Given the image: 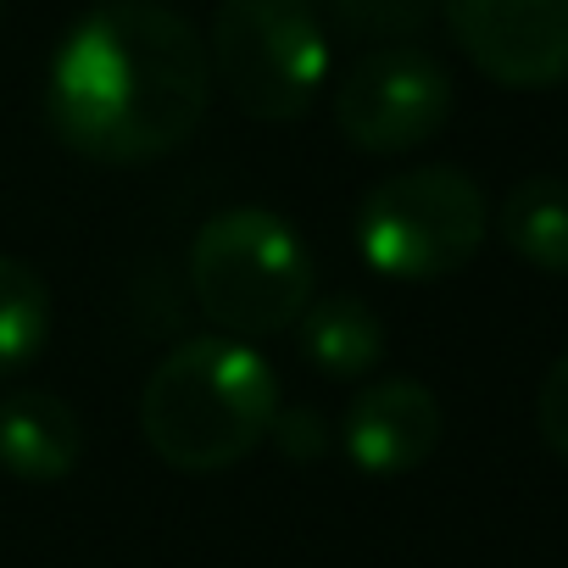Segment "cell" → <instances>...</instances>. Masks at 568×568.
<instances>
[{"label": "cell", "mask_w": 568, "mask_h": 568, "mask_svg": "<svg viewBox=\"0 0 568 568\" xmlns=\"http://www.w3.org/2000/svg\"><path fill=\"white\" fill-rule=\"evenodd\" d=\"M212 101V57L195 23L162 0H101L45 68L51 134L106 168L179 151Z\"/></svg>", "instance_id": "1"}, {"label": "cell", "mask_w": 568, "mask_h": 568, "mask_svg": "<svg viewBox=\"0 0 568 568\" xmlns=\"http://www.w3.org/2000/svg\"><path fill=\"white\" fill-rule=\"evenodd\" d=\"M278 413V379L251 352V341L201 335L173 346L145 390H140V429L151 452L179 474H217L251 457L267 440Z\"/></svg>", "instance_id": "2"}, {"label": "cell", "mask_w": 568, "mask_h": 568, "mask_svg": "<svg viewBox=\"0 0 568 568\" xmlns=\"http://www.w3.org/2000/svg\"><path fill=\"white\" fill-rule=\"evenodd\" d=\"M195 307L229 341L284 335L313 302V251L291 217L267 206H229L201 223L190 245Z\"/></svg>", "instance_id": "3"}, {"label": "cell", "mask_w": 568, "mask_h": 568, "mask_svg": "<svg viewBox=\"0 0 568 568\" xmlns=\"http://www.w3.org/2000/svg\"><path fill=\"white\" fill-rule=\"evenodd\" d=\"M206 57L229 101L262 123L307 118L329 79V34L313 0H223Z\"/></svg>", "instance_id": "4"}, {"label": "cell", "mask_w": 568, "mask_h": 568, "mask_svg": "<svg viewBox=\"0 0 568 568\" xmlns=\"http://www.w3.org/2000/svg\"><path fill=\"white\" fill-rule=\"evenodd\" d=\"M485 229H490L485 190L463 168H413L379 179L363 195L352 240L379 278L424 284L468 267L474 251L485 245Z\"/></svg>", "instance_id": "5"}, {"label": "cell", "mask_w": 568, "mask_h": 568, "mask_svg": "<svg viewBox=\"0 0 568 568\" xmlns=\"http://www.w3.org/2000/svg\"><path fill=\"white\" fill-rule=\"evenodd\" d=\"M452 118V73L424 45H374L335 84V123L368 156L429 145Z\"/></svg>", "instance_id": "6"}, {"label": "cell", "mask_w": 568, "mask_h": 568, "mask_svg": "<svg viewBox=\"0 0 568 568\" xmlns=\"http://www.w3.org/2000/svg\"><path fill=\"white\" fill-rule=\"evenodd\" d=\"M463 57L501 90L568 84V0H440Z\"/></svg>", "instance_id": "7"}, {"label": "cell", "mask_w": 568, "mask_h": 568, "mask_svg": "<svg viewBox=\"0 0 568 568\" xmlns=\"http://www.w3.org/2000/svg\"><path fill=\"white\" fill-rule=\"evenodd\" d=\"M440 429H446V418H440V402L429 385L379 379L346 407L341 446L363 474L390 479V474H413L418 463H429L440 446Z\"/></svg>", "instance_id": "8"}, {"label": "cell", "mask_w": 568, "mask_h": 568, "mask_svg": "<svg viewBox=\"0 0 568 568\" xmlns=\"http://www.w3.org/2000/svg\"><path fill=\"white\" fill-rule=\"evenodd\" d=\"M84 457L79 413L51 390H12L0 402V468L29 485H57Z\"/></svg>", "instance_id": "9"}, {"label": "cell", "mask_w": 568, "mask_h": 568, "mask_svg": "<svg viewBox=\"0 0 568 568\" xmlns=\"http://www.w3.org/2000/svg\"><path fill=\"white\" fill-rule=\"evenodd\" d=\"M296 324H302V335H296L302 341V357L318 374H329V379H363L385 357V324H379V313L363 296L307 302V313Z\"/></svg>", "instance_id": "10"}, {"label": "cell", "mask_w": 568, "mask_h": 568, "mask_svg": "<svg viewBox=\"0 0 568 568\" xmlns=\"http://www.w3.org/2000/svg\"><path fill=\"white\" fill-rule=\"evenodd\" d=\"M496 229L513 256H524L540 273L568 278V179H551V173L518 179L496 212Z\"/></svg>", "instance_id": "11"}, {"label": "cell", "mask_w": 568, "mask_h": 568, "mask_svg": "<svg viewBox=\"0 0 568 568\" xmlns=\"http://www.w3.org/2000/svg\"><path fill=\"white\" fill-rule=\"evenodd\" d=\"M51 341V284L23 256H0V379L23 374Z\"/></svg>", "instance_id": "12"}, {"label": "cell", "mask_w": 568, "mask_h": 568, "mask_svg": "<svg viewBox=\"0 0 568 568\" xmlns=\"http://www.w3.org/2000/svg\"><path fill=\"white\" fill-rule=\"evenodd\" d=\"M324 12L363 40H413L440 12V0H324Z\"/></svg>", "instance_id": "13"}, {"label": "cell", "mask_w": 568, "mask_h": 568, "mask_svg": "<svg viewBox=\"0 0 568 568\" xmlns=\"http://www.w3.org/2000/svg\"><path fill=\"white\" fill-rule=\"evenodd\" d=\"M535 429H540L546 452L568 463V352H562V357L546 368V379H540V396H535Z\"/></svg>", "instance_id": "14"}, {"label": "cell", "mask_w": 568, "mask_h": 568, "mask_svg": "<svg viewBox=\"0 0 568 568\" xmlns=\"http://www.w3.org/2000/svg\"><path fill=\"white\" fill-rule=\"evenodd\" d=\"M267 440L291 457V463H318V457L329 452V429H324V418L307 413V407H278L273 424H267Z\"/></svg>", "instance_id": "15"}, {"label": "cell", "mask_w": 568, "mask_h": 568, "mask_svg": "<svg viewBox=\"0 0 568 568\" xmlns=\"http://www.w3.org/2000/svg\"><path fill=\"white\" fill-rule=\"evenodd\" d=\"M0 7H7V0H0Z\"/></svg>", "instance_id": "16"}]
</instances>
